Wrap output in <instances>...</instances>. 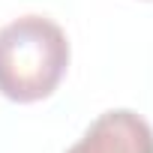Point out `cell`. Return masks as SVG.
Masks as SVG:
<instances>
[{
	"label": "cell",
	"instance_id": "6da1fadb",
	"mask_svg": "<svg viewBox=\"0 0 153 153\" xmlns=\"http://www.w3.org/2000/svg\"><path fill=\"white\" fill-rule=\"evenodd\" d=\"M69 69V39L45 15H21L0 27V93L12 102L48 99Z\"/></svg>",
	"mask_w": 153,
	"mask_h": 153
},
{
	"label": "cell",
	"instance_id": "7a4b0ae2",
	"mask_svg": "<svg viewBox=\"0 0 153 153\" xmlns=\"http://www.w3.org/2000/svg\"><path fill=\"white\" fill-rule=\"evenodd\" d=\"M66 153H153V126L129 108H114L99 114Z\"/></svg>",
	"mask_w": 153,
	"mask_h": 153
}]
</instances>
